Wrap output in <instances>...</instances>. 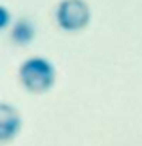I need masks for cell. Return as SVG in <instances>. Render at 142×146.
Returning a JSON list of instances; mask_svg holds the SVG:
<instances>
[{"mask_svg":"<svg viewBox=\"0 0 142 146\" xmlns=\"http://www.w3.org/2000/svg\"><path fill=\"white\" fill-rule=\"evenodd\" d=\"M22 130L20 112L9 103H0V143H9Z\"/></svg>","mask_w":142,"mask_h":146,"instance_id":"3","label":"cell"},{"mask_svg":"<svg viewBox=\"0 0 142 146\" xmlns=\"http://www.w3.org/2000/svg\"><path fill=\"white\" fill-rule=\"evenodd\" d=\"M92 11L85 0H61L56 7V24L67 33L83 31L90 24Z\"/></svg>","mask_w":142,"mask_h":146,"instance_id":"2","label":"cell"},{"mask_svg":"<svg viewBox=\"0 0 142 146\" xmlns=\"http://www.w3.org/2000/svg\"><path fill=\"white\" fill-rule=\"evenodd\" d=\"M11 24V13L5 5H0V31H4L5 27Z\"/></svg>","mask_w":142,"mask_h":146,"instance_id":"5","label":"cell"},{"mask_svg":"<svg viewBox=\"0 0 142 146\" xmlns=\"http://www.w3.org/2000/svg\"><path fill=\"white\" fill-rule=\"evenodd\" d=\"M22 87L31 94L49 92L56 83V69L47 58L32 56L27 58L18 69Z\"/></svg>","mask_w":142,"mask_h":146,"instance_id":"1","label":"cell"},{"mask_svg":"<svg viewBox=\"0 0 142 146\" xmlns=\"http://www.w3.org/2000/svg\"><path fill=\"white\" fill-rule=\"evenodd\" d=\"M36 36V27L29 18H18L11 27V40L16 45H29Z\"/></svg>","mask_w":142,"mask_h":146,"instance_id":"4","label":"cell"}]
</instances>
